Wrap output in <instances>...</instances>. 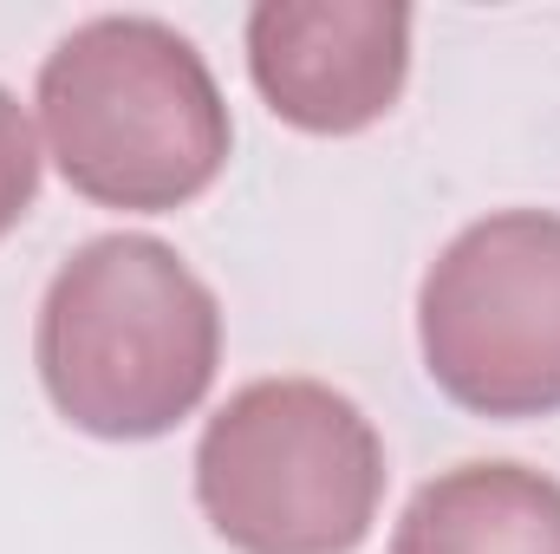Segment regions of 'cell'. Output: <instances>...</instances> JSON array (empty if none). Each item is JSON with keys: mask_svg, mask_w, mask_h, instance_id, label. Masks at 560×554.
Listing matches in <instances>:
<instances>
[{"mask_svg": "<svg viewBox=\"0 0 560 554\" xmlns=\"http://www.w3.org/2000/svg\"><path fill=\"white\" fill-rule=\"evenodd\" d=\"M392 554H560V483L528 463H456L405 503Z\"/></svg>", "mask_w": 560, "mask_h": 554, "instance_id": "obj_6", "label": "cell"}, {"mask_svg": "<svg viewBox=\"0 0 560 554\" xmlns=\"http://www.w3.org/2000/svg\"><path fill=\"white\" fill-rule=\"evenodd\" d=\"M33 366L52 412L105 443L170 437L215 385L222 307L156 235H92L39 293Z\"/></svg>", "mask_w": 560, "mask_h": 554, "instance_id": "obj_1", "label": "cell"}, {"mask_svg": "<svg viewBox=\"0 0 560 554\" xmlns=\"http://www.w3.org/2000/svg\"><path fill=\"white\" fill-rule=\"evenodd\" d=\"M423 372L450 405L495 424L560 412V216L495 209L469 222L418 287Z\"/></svg>", "mask_w": 560, "mask_h": 554, "instance_id": "obj_4", "label": "cell"}, {"mask_svg": "<svg viewBox=\"0 0 560 554\" xmlns=\"http://www.w3.org/2000/svg\"><path fill=\"white\" fill-rule=\"evenodd\" d=\"M33 196H39V138H33L26 105L0 85V235L26 222Z\"/></svg>", "mask_w": 560, "mask_h": 554, "instance_id": "obj_7", "label": "cell"}, {"mask_svg": "<svg viewBox=\"0 0 560 554\" xmlns=\"http://www.w3.org/2000/svg\"><path fill=\"white\" fill-rule=\"evenodd\" d=\"M248 79L280 125L306 138H359L392 118L411 79V7L261 0L248 13Z\"/></svg>", "mask_w": 560, "mask_h": 554, "instance_id": "obj_5", "label": "cell"}, {"mask_svg": "<svg viewBox=\"0 0 560 554\" xmlns=\"http://www.w3.org/2000/svg\"><path fill=\"white\" fill-rule=\"evenodd\" d=\"M33 99L46 157L66 189L98 209L170 216L196 203L235 150V118L209 59L150 13L72 26L46 53Z\"/></svg>", "mask_w": 560, "mask_h": 554, "instance_id": "obj_2", "label": "cell"}, {"mask_svg": "<svg viewBox=\"0 0 560 554\" xmlns=\"http://www.w3.org/2000/svg\"><path fill=\"white\" fill-rule=\"evenodd\" d=\"M385 437L319 379H255L202 424L196 509L235 554H352L385 503Z\"/></svg>", "mask_w": 560, "mask_h": 554, "instance_id": "obj_3", "label": "cell"}]
</instances>
